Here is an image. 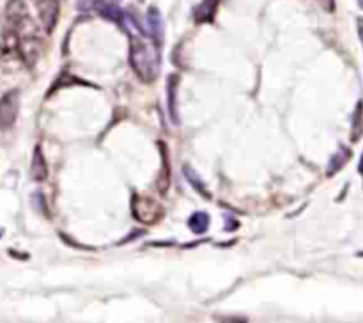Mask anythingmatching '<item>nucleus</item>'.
Here are the masks:
<instances>
[{
    "label": "nucleus",
    "instance_id": "14",
    "mask_svg": "<svg viewBox=\"0 0 363 323\" xmlns=\"http://www.w3.org/2000/svg\"><path fill=\"white\" fill-rule=\"evenodd\" d=\"M188 227L191 233L195 234H204L209 227V215L206 212H197L188 219Z\"/></svg>",
    "mask_w": 363,
    "mask_h": 323
},
{
    "label": "nucleus",
    "instance_id": "17",
    "mask_svg": "<svg viewBox=\"0 0 363 323\" xmlns=\"http://www.w3.org/2000/svg\"><path fill=\"white\" fill-rule=\"evenodd\" d=\"M319 6L326 11V13H333L335 11V0H318Z\"/></svg>",
    "mask_w": 363,
    "mask_h": 323
},
{
    "label": "nucleus",
    "instance_id": "4",
    "mask_svg": "<svg viewBox=\"0 0 363 323\" xmlns=\"http://www.w3.org/2000/svg\"><path fill=\"white\" fill-rule=\"evenodd\" d=\"M121 0H77V7L80 11H96L105 20L123 23L126 14L119 7Z\"/></svg>",
    "mask_w": 363,
    "mask_h": 323
},
{
    "label": "nucleus",
    "instance_id": "11",
    "mask_svg": "<svg viewBox=\"0 0 363 323\" xmlns=\"http://www.w3.org/2000/svg\"><path fill=\"white\" fill-rule=\"evenodd\" d=\"M216 9H218V0H204V2H201L194 11L195 23H211L216 16Z\"/></svg>",
    "mask_w": 363,
    "mask_h": 323
},
{
    "label": "nucleus",
    "instance_id": "18",
    "mask_svg": "<svg viewBox=\"0 0 363 323\" xmlns=\"http://www.w3.org/2000/svg\"><path fill=\"white\" fill-rule=\"evenodd\" d=\"M358 34H360V39L363 43V18H358Z\"/></svg>",
    "mask_w": 363,
    "mask_h": 323
},
{
    "label": "nucleus",
    "instance_id": "12",
    "mask_svg": "<svg viewBox=\"0 0 363 323\" xmlns=\"http://www.w3.org/2000/svg\"><path fill=\"white\" fill-rule=\"evenodd\" d=\"M351 155H353V153H351V149L347 148V146H340V148L337 149L335 155L330 158L328 169H326V176L332 177V176H335L339 170H342L344 165H346V163L351 160Z\"/></svg>",
    "mask_w": 363,
    "mask_h": 323
},
{
    "label": "nucleus",
    "instance_id": "6",
    "mask_svg": "<svg viewBox=\"0 0 363 323\" xmlns=\"http://www.w3.org/2000/svg\"><path fill=\"white\" fill-rule=\"evenodd\" d=\"M32 4H34L35 11H38V18L41 21L43 28L50 34L55 28L57 20H59V0H32Z\"/></svg>",
    "mask_w": 363,
    "mask_h": 323
},
{
    "label": "nucleus",
    "instance_id": "15",
    "mask_svg": "<svg viewBox=\"0 0 363 323\" xmlns=\"http://www.w3.org/2000/svg\"><path fill=\"white\" fill-rule=\"evenodd\" d=\"M363 135V102L360 99L353 112V123H351V141L358 142Z\"/></svg>",
    "mask_w": 363,
    "mask_h": 323
},
{
    "label": "nucleus",
    "instance_id": "2",
    "mask_svg": "<svg viewBox=\"0 0 363 323\" xmlns=\"http://www.w3.org/2000/svg\"><path fill=\"white\" fill-rule=\"evenodd\" d=\"M130 38V66L145 84H152L162 70L160 46L152 39H145L142 34L128 32Z\"/></svg>",
    "mask_w": 363,
    "mask_h": 323
},
{
    "label": "nucleus",
    "instance_id": "9",
    "mask_svg": "<svg viewBox=\"0 0 363 323\" xmlns=\"http://www.w3.org/2000/svg\"><path fill=\"white\" fill-rule=\"evenodd\" d=\"M30 176L34 181H45L48 177V163H46L41 146H35L34 148V155H32L30 163Z\"/></svg>",
    "mask_w": 363,
    "mask_h": 323
},
{
    "label": "nucleus",
    "instance_id": "19",
    "mask_svg": "<svg viewBox=\"0 0 363 323\" xmlns=\"http://www.w3.org/2000/svg\"><path fill=\"white\" fill-rule=\"evenodd\" d=\"M358 173H360L362 176H363V155H362V158H360V163H358Z\"/></svg>",
    "mask_w": 363,
    "mask_h": 323
},
{
    "label": "nucleus",
    "instance_id": "7",
    "mask_svg": "<svg viewBox=\"0 0 363 323\" xmlns=\"http://www.w3.org/2000/svg\"><path fill=\"white\" fill-rule=\"evenodd\" d=\"M179 75L172 73L167 78V110H169L170 121L174 124H179V103H177V96H179Z\"/></svg>",
    "mask_w": 363,
    "mask_h": 323
},
{
    "label": "nucleus",
    "instance_id": "1",
    "mask_svg": "<svg viewBox=\"0 0 363 323\" xmlns=\"http://www.w3.org/2000/svg\"><path fill=\"white\" fill-rule=\"evenodd\" d=\"M41 35L32 20L25 0H9L6 6V31L2 50L14 53L27 67H32L41 55Z\"/></svg>",
    "mask_w": 363,
    "mask_h": 323
},
{
    "label": "nucleus",
    "instance_id": "5",
    "mask_svg": "<svg viewBox=\"0 0 363 323\" xmlns=\"http://www.w3.org/2000/svg\"><path fill=\"white\" fill-rule=\"evenodd\" d=\"M20 112V91L11 89L0 98V131H7L14 126Z\"/></svg>",
    "mask_w": 363,
    "mask_h": 323
},
{
    "label": "nucleus",
    "instance_id": "3",
    "mask_svg": "<svg viewBox=\"0 0 363 323\" xmlns=\"http://www.w3.org/2000/svg\"><path fill=\"white\" fill-rule=\"evenodd\" d=\"M131 213H133L135 220L145 224V226H152V224H158L163 219L165 209L158 201H155L149 195L135 194L131 197Z\"/></svg>",
    "mask_w": 363,
    "mask_h": 323
},
{
    "label": "nucleus",
    "instance_id": "10",
    "mask_svg": "<svg viewBox=\"0 0 363 323\" xmlns=\"http://www.w3.org/2000/svg\"><path fill=\"white\" fill-rule=\"evenodd\" d=\"M158 148H160V155H162V170H160V177H158V181H156V185H158V190L165 195L167 190H169V185H170L169 151H167L165 142H158Z\"/></svg>",
    "mask_w": 363,
    "mask_h": 323
},
{
    "label": "nucleus",
    "instance_id": "13",
    "mask_svg": "<svg viewBox=\"0 0 363 323\" xmlns=\"http://www.w3.org/2000/svg\"><path fill=\"white\" fill-rule=\"evenodd\" d=\"M183 173H184V177L188 180V183H190L191 187L195 188V192H199V194H201L204 199H211L213 197L211 192L208 190V185L202 181V177L199 176L197 170H195L194 167L188 165V163H186V165H183Z\"/></svg>",
    "mask_w": 363,
    "mask_h": 323
},
{
    "label": "nucleus",
    "instance_id": "8",
    "mask_svg": "<svg viewBox=\"0 0 363 323\" xmlns=\"http://www.w3.org/2000/svg\"><path fill=\"white\" fill-rule=\"evenodd\" d=\"M145 31H147V38L152 39L156 45H162L163 41V18L158 7L151 6L147 9V16H145Z\"/></svg>",
    "mask_w": 363,
    "mask_h": 323
},
{
    "label": "nucleus",
    "instance_id": "16",
    "mask_svg": "<svg viewBox=\"0 0 363 323\" xmlns=\"http://www.w3.org/2000/svg\"><path fill=\"white\" fill-rule=\"evenodd\" d=\"M32 201H34V206H35V208H38V212H43V213H45V215H48V209H46L45 197H43V194H34Z\"/></svg>",
    "mask_w": 363,
    "mask_h": 323
}]
</instances>
